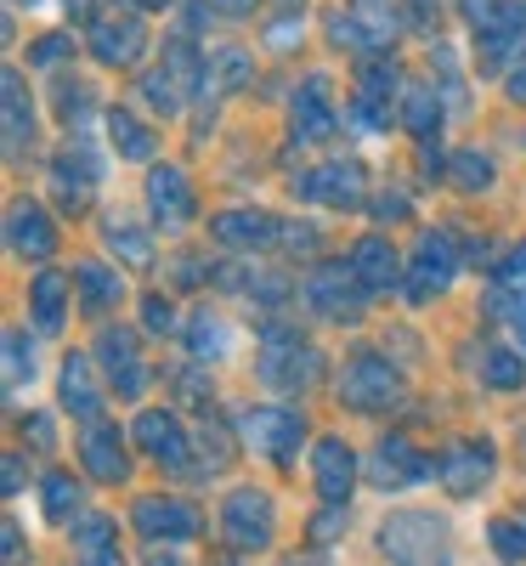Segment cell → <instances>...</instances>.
I'll return each mask as SVG.
<instances>
[{"label":"cell","mask_w":526,"mask_h":566,"mask_svg":"<svg viewBox=\"0 0 526 566\" xmlns=\"http://www.w3.org/2000/svg\"><path fill=\"white\" fill-rule=\"evenodd\" d=\"M63 408L80 413V419H97V408H103L97 380H91V363H85V357H69V363H63Z\"/></svg>","instance_id":"obj_29"},{"label":"cell","mask_w":526,"mask_h":566,"mask_svg":"<svg viewBox=\"0 0 526 566\" xmlns=\"http://www.w3.org/2000/svg\"><path fill=\"white\" fill-rule=\"evenodd\" d=\"M221 527H227V538H232L238 549H266L272 533H277V510H272L266 493L238 488V493H227V504H221Z\"/></svg>","instance_id":"obj_7"},{"label":"cell","mask_w":526,"mask_h":566,"mask_svg":"<svg viewBox=\"0 0 526 566\" xmlns=\"http://www.w3.org/2000/svg\"><path fill=\"white\" fill-rule=\"evenodd\" d=\"M148 205H154L159 227H187V221L199 216L193 181H187L181 165H154V170H148Z\"/></svg>","instance_id":"obj_12"},{"label":"cell","mask_w":526,"mask_h":566,"mask_svg":"<svg viewBox=\"0 0 526 566\" xmlns=\"http://www.w3.org/2000/svg\"><path fill=\"white\" fill-rule=\"evenodd\" d=\"M210 239L227 244V250H261V244L283 239V221L272 210H227V216L210 221Z\"/></svg>","instance_id":"obj_17"},{"label":"cell","mask_w":526,"mask_h":566,"mask_svg":"<svg viewBox=\"0 0 526 566\" xmlns=\"http://www.w3.org/2000/svg\"><path fill=\"white\" fill-rule=\"evenodd\" d=\"M402 397V380H397V368L386 357H374V352H357L346 368H340V402L351 408H391Z\"/></svg>","instance_id":"obj_5"},{"label":"cell","mask_w":526,"mask_h":566,"mask_svg":"<svg viewBox=\"0 0 526 566\" xmlns=\"http://www.w3.org/2000/svg\"><path fill=\"white\" fill-rule=\"evenodd\" d=\"M244 80H250V57L244 52H215L204 63V91L210 97H227V91H238Z\"/></svg>","instance_id":"obj_32"},{"label":"cell","mask_w":526,"mask_h":566,"mask_svg":"<svg viewBox=\"0 0 526 566\" xmlns=\"http://www.w3.org/2000/svg\"><path fill=\"white\" fill-rule=\"evenodd\" d=\"M509 97H515V103H526V63H520V69H515V80H509Z\"/></svg>","instance_id":"obj_50"},{"label":"cell","mask_w":526,"mask_h":566,"mask_svg":"<svg viewBox=\"0 0 526 566\" xmlns=\"http://www.w3.org/2000/svg\"><path fill=\"white\" fill-rule=\"evenodd\" d=\"M69 7V18H80V23H97V0H63Z\"/></svg>","instance_id":"obj_46"},{"label":"cell","mask_w":526,"mask_h":566,"mask_svg":"<svg viewBox=\"0 0 526 566\" xmlns=\"http://www.w3.org/2000/svg\"><path fill=\"white\" fill-rule=\"evenodd\" d=\"M487 306H493V317H509V328H515V340L526 346V290H520V295H493Z\"/></svg>","instance_id":"obj_39"},{"label":"cell","mask_w":526,"mask_h":566,"mask_svg":"<svg viewBox=\"0 0 526 566\" xmlns=\"http://www.w3.org/2000/svg\"><path fill=\"white\" fill-rule=\"evenodd\" d=\"M141 323H148V335H170V328H176L170 301L165 295H148V301H141Z\"/></svg>","instance_id":"obj_41"},{"label":"cell","mask_w":526,"mask_h":566,"mask_svg":"<svg viewBox=\"0 0 526 566\" xmlns=\"http://www.w3.org/2000/svg\"><path fill=\"white\" fill-rule=\"evenodd\" d=\"M290 130L295 142H328L340 130V114H334V91L323 74H306L301 91H295V108H290Z\"/></svg>","instance_id":"obj_11"},{"label":"cell","mask_w":526,"mask_h":566,"mask_svg":"<svg viewBox=\"0 0 526 566\" xmlns=\"http://www.w3.org/2000/svg\"><path fill=\"white\" fill-rule=\"evenodd\" d=\"M130 7H136V12H165L170 0H130Z\"/></svg>","instance_id":"obj_51"},{"label":"cell","mask_w":526,"mask_h":566,"mask_svg":"<svg viewBox=\"0 0 526 566\" xmlns=\"http://www.w3.org/2000/svg\"><path fill=\"white\" fill-rule=\"evenodd\" d=\"M148 566H181V560H176V555H159V549H154V555H148Z\"/></svg>","instance_id":"obj_52"},{"label":"cell","mask_w":526,"mask_h":566,"mask_svg":"<svg viewBox=\"0 0 526 566\" xmlns=\"http://www.w3.org/2000/svg\"><path fill=\"white\" fill-rule=\"evenodd\" d=\"M91 52L108 69H130L148 52V29H141V18H97L91 23Z\"/></svg>","instance_id":"obj_15"},{"label":"cell","mask_w":526,"mask_h":566,"mask_svg":"<svg viewBox=\"0 0 526 566\" xmlns=\"http://www.w3.org/2000/svg\"><path fill=\"white\" fill-rule=\"evenodd\" d=\"M97 363L108 368V380L119 386V397H141L148 374H141V352H136V335H130V328H103Z\"/></svg>","instance_id":"obj_19"},{"label":"cell","mask_w":526,"mask_h":566,"mask_svg":"<svg viewBox=\"0 0 526 566\" xmlns=\"http://www.w3.org/2000/svg\"><path fill=\"white\" fill-rule=\"evenodd\" d=\"M12 7H23V0H12ZM29 7H34V0H29Z\"/></svg>","instance_id":"obj_53"},{"label":"cell","mask_w":526,"mask_h":566,"mask_svg":"<svg viewBox=\"0 0 526 566\" xmlns=\"http://www.w3.org/2000/svg\"><path fill=\"white\" fill-rule=\"evenodd\" d=\"M459 272V250H453V232H424L419 250H413V277H408V301H430L442 295Z\"/></svg>","instance_id":"obj_10"},{"label":"cell","mask_w":526,"mask_h":566,"mask_svg":"<svg viewBox=\"0 0 526 566\" xmlns=\"http://www.w3.org/2000/svg\"><path fill=\"white\" fill-rule=\"evenodd\" d=\"M210 7H221L227 18H250V12H255V0H210Z\"/></svg>","instance_id":"obj_47"},{"label":"cell","mask_w":526,"mask_h":566,"mask_svg":"<svg viewBox=\"0 0 526 566\" xmlns=\"http://www.w3.org/2000/svg\"><path fill=\"white\" fill-rule=\"evenodd\" d=\"M23 380H34V346L23 328L7 335V391H23Z\"/></svg>","instance_id":"obj_37"},{"label":"cell","mask_w":526,"mask_h":566,"mask_svg":"<svg viewBox=\"0 0 526 566\" xmlns=\"http://www.w3.org/2000/svg\"><path fill=\"white\" fill-rule=\"evenodd\" d=\"M238 431H244V442L255 453H266L272 464H290L301 453V437H306V424L295 408H277V402H261V408H244L238 413Z\"/></svg>","instance_id":"obj_4"},{"label":"cell","mask_w":526,"mask_h":566,"mask_svg":"<svg viewBox=\"0 0 526 566\" xmlns=\"http://www.w3.org/2000/svg\"><path fill=\"white\" fill-rule=\"evenodd\" d=\"M74 549H80V566H125L108 515H85V522L74 527Z\"/></svg>","instance_id":"obj_25"},{"label":"cell","mask_w":526,"mask_h":566,"mask_svg":"<svg viewBox=\"0 0 526 566\" xmlns=\"http://www.w3.org/2000/svg\"><path fill=\"white\" fill-rule=\"evenodd\" d=\"M312 476H317V493H323L328 504H346L351 476H357V459H351V448H346L340 437H323V442L312 448Z\"/></svg>","instance_id":"obj_20"},{"label":"cell","mask_w":526,"mask_h":566,"mask_svg":"<svg viewBox=\"0 0 526 566\" xmlns=\"http://www.w3.org/2000/svg\"><path fill=\"white\" fill-rule=\"evenodd\" d=\"M74 283H80V306H85V312H108V306H119V295H125L119 272L103 266V261H80V266H74Z\"/></svg>","instance_id":"obj_27"},{"label":"cell","mask_w":526,"mask_h":566,"mask_svg":"<svg viewBox=\"0 0 526 566\" xmlns=\"http://www.w3.org/2000/svg\"><path fill=\"white\" fill-rule=\"evenodd\" d=\"M453 181L464 187V193H482V187L493 181V159L487 154H453Z\"/></svg>","instance_id":"obj_38"},{"label":"cell","mask_w":526,"mask_h":566,"mask_svg":"<svg viewBox=\"0 0 526 566\" xmlns=\"http://www.w3.org/2000/svg\"><path fill=\"white\" fill-rule=\"evenodd\" d=\"M7 493H23V459L18 453L7 459Z\"/></svg>","instance_id":"obj_48"},{"label":"cell","mask_w":526,"mask_h":566,"mask_svg":"<svg viewBox=\"0 0 526 566\" xmlns=\"http://www.w3.org/2000/svg\"><path fill=\"white\" fill-rule=\"evenodd\" d=\"M379 544L397 566H453V538L448 522H436L430 510H402L379 527Z\"/></svg>","instance_id":"obj_1"},{"label":"cell","mask_w":526,"mask_h":566,"mask_svg":"<svg viewBox=\"0 0 526 566\" xmlns=\"http://www.w3.org/2000/svg\"><path fill=\"white\" fill-rule=\"evenodd\" d=\"M402 125H408L419 142H430V130L442 125V97H436V80H413V85H408V97H402Z\"/></svg>","instance_id":"obj_28"},{"label":"cell","mask_w":526,"mask_h":566,"mask_svg":"<svg viewBox=\"0 0 526 566\" xmlns=\"http://www.w3.org/2000/svg\"><path fill=\"white\" fill-rule=\"evenodd\" d=\"M397 80H402L397 63H368V69H362V80H357V91H351V103H346V114H351L357 130H386V125H391Z\"/></svg>","instance_id":"obj_9"},{"label":"cell","mask_w":526,"mask_h":566,"mask_svg":"<svg viewBox=\"0 0 526 566\" xmlns=\"http://www.w3.org/2000/svg\"><path fill=\"white\" fill-rule=\"evenodd\" d=\"M130 437L141 442V453L159 459V464H187V431H181V419L170 408H141L136 424H130Z\"/></svg>","instance_id":"obj_16"},{"label":"cell","mask_w":526,"mask_h":566,"mask_svg":"<svg viewBox=\"0 0 526 566\" xmlns=\"http://www.w3.org/2000/svg\"><path fill=\"white\" fill-rule=\"evenodd\" d=\"M498 277H504V283H526V244H520V250H509V261L498 266Z\"/></svg>","instance_id":"obj_43"},{"label":"cell","mask_w":526,"mask_h":566,"mask_svg":"<svg viewBox=\"0 0 526 566\" xmlns=\"http://www.w3.org/2000/svg\"><path fill=\"white\" fill-rule=\"evenodd\" d=\"M295 193L323 205V210H357L362 193H368V176L357 159H334V165H317L306 176H295Z\"/></svg>","instance_id":"obj_6"},{"label":"cell","mask_w":526,"mask_h":566,"mask_svg":"<svg viewBox=\"0 0 526 566\" xmlns=\"http://www.w3.org/2000/svg\"><path fill=\"white\" fill-rule=\"evenodd\" d=\"M7 244H12V255L18 261H52L57 255V232H52V221H45V210L40 205H12V216H7Z\"/></svg>","instance_id":"obj_18"},{"label":"cell","mask_w":526,"mask_h":566,"mask_svg":"<svg viewBox=\"0 0 526 566\" xmlns=\"http://www.w3.org/2000/svg\"><path fill=\"white\" fill-rule=\"evenodd\" d=\"M402 210H408V199H402V193H386V199L374 205V216H379V221H397Z\"/></svg>","instance_id":"obj_45"},{"label":"cell","mask_w":526,"mask_h":566,"mask_svg":"<svg viewBox=\"0 0 526 566\" xmlns=\"http://www.w3.org/2000/svg\"><path fill=\"white\" fill-rule=\"evenodd\" d=\"M317 352L295 335V328H266L261 335V380L266 386H277V391H306L312 380H317Z\"/></svg>","instance_id":"obj_2"},{"label":"cell","mask_w":526,"mask_h":566,"mask_svg":"<svg viewBox=\"0 0 526 566\" xmlns=\"http://www.w3.org/2000/svg\"><path fill=\"white\" fill-rule=\"evenodd\" d=\"M351 266H357V277H362V290H391V283L402 277V255H397L386 239H362V244L351 250Z\"/></svg>","instance_id":"obj_24"},{"label":"cell","mask_w":526,"mask_h":566,"mask_svg":"<svg viewBox=\"0 0 526 566\" xmlns=\"http://www.w3.org/2000/svg\"><path fill=\"white\" fill-rule=\"evenodd\" d=\"M130 522L148 533V538H193L199 533V510H187L181 499H141L136 510H130Z\"/></svg>","instance_id":"obj_21"},{"label":"cell","mask_w":526,"mask_h":566,"mask_svg":"<svg viewBox=\"0 0 526 566\" xmlns=\"http://www.w3.org/2000/svg\"><path fill=\"white\" fill-rule=\"evenodd\" d=\"M108 142H114V148L125 154V159H154V130L148 125H141L136 114H108Z\"/></svg>","instance_id":"obj_31"},{"label":"cell","mask_w":526,"mask_h":566,"mask_svg":"<svg viewBox=\"0 0 526 566\" xmlns=\"http://www.w3.org/2000/svg\"><path fill=\"white\" fill-rule=\"evenodd\" d=\"M306 301H312L323 317H357V312H362V277H357V266H351V261H323V266H312Z\"/></svg>","instance_id":"obj_8"},{"label":"cell","mask_w":526,"mask_h":566,"mask_svg":"<svg viewBox=\"0 0 526 566\" xmlns=\"http://www.w3.org/2000/svg\"><path fill=\"white\" fill-rule=\"evenodd\" d=\"M63 301H69V277L63 272H40L29 306H34V323L45 328V335H57V328H63Z\"/></svg>","instance_id":"obj_30"},{"label":"cell","mask_w":526,"mask_h":566,"mask_svg":"<svg viewBox=\"0 0 526 566\" xmlns=\"http://www.w3.org/2000/svg\"><path fill=\"white\" fill-rule=\"evenodd\" d=\"M187 346H193V357H221L227 352V323L204 306V312H193V323H187Z\"/></svg>","instance_id":"obj_33"},{"label":"cell","mask_w":526,"mask_h":566,"mask_svg":"<svg viewBox=\"0 0 526 566\" xmlns=\"http://www.w3.org/2000/svg\"><path fill=\"white\" fill-rule=\"evenodd\" d=\"M29 142H34V103H29V91H23V74L7 69V154L23 159Z\"/></svg>","instance_id":"obj_26"},{"label":"cell","mask_w":526,"mask_h":566,"mask_svg":"<svg viewBox=\"0 0 526 566\" xmlns=\"http://www.w3.org/2000/svg\"><path fill=\"white\" fill-rule=\"evenodd\" d=\"M397 29H402L397 0H351L346 12H334V18H328L334 45H351V52H374V45H391Z\"/></svg>","instance_id":"obj_3"},{"label":"cell","mask_w":526,"mask_h":566,"mask_svg":"<svg viewBox=\"0 0 526 566\" xmlns=\"http://www.w3.org/2000/svg\"><path fill=\"white\" fill-rule=\"evenodd\" d=\"M482 380L493 391H515V386H526V363L515 352H482Z\"/></svg>","instance_id":"obj_34"},{"label":"cell","mask_w":526,"mask_h":566,"mask_svg":"<svg viewBox=\"0 0 526 566\" xmlns=\"http://www.w3.org/2000/svg\"><path fill=\"white\" fill-rule=\"evenodd\" d=\"M80 459L97 482H119L125 476V448H119V431L114 424H91L85 442H80Z\"/></svg>","instance_id":"obj_23"},{"label":"cell","mask_w":526,"mask_h":566,"mask_svg":"<svg viewBox=\"0 0 526 566\" xmlns=\"http://www.w3.org/2000/svg\"><path fill=\"white\" fill-rule=\"evenodd\" d=\"M430 470H436V464L419 459V453H413V442H402V437H386V442L374 448V459H368V476H374V488H386V493L424 482Z\"/></svg>","instance_id":"obj_14"},{"label":"cell","mask_w":526,"mask_h":566,"mask_svg":"<svg viewBox=\"0 0 526 566\" xmlns=\"http://www.w3.org/2000/svg\"><path fill=\"white\" fill-rule=\"evenodd\" d=\"M272 45H295V23H290V18L272 23Z\"/></svg>","instance_id":"obj_49"},{"label":"cell","mask_w":526,"mask_h":566,"mask_svg":"<svg viewBox=\"0 0 526 566\" xmlns=\"http://www.w3.org/2000/svg\"><path fill=\"white\" fill-rule=\"evenodd\" d=\"M459 12L475 40L493 34H526V0H459Z\"/></svg>","instance_id":"obj_22"},{"label":"cell","mask_w":526,"mask_h":566,"mask_svg":"<svg viewBox=\"0 0 526 566\" xmlns=\"http://www.w3.org/2000/svg\"><path fill=\"white\" fill-rule=\"evenodd\" d=\"M493 549H498L504 560H526V527L498 522V527H493Z\"/></svg>","instance_id":"obj_40"},{"label":"cell","mask_w":526,"mask_h":566,"mask_svg":"<svg viewBox=\"0 0 526 566\" xmlns=\"http://www.w3.org/2000/svg\"><path fill=\"white\" fill-rule=\"evenodd\" d=\"M34 437V448H52V419H45V413H29L23 419V442Z\"/></svg>","instance_id":"obj_42"},{"label":"cell","mask_w":526,"mask_h":566,"mask_svg":"<svg viewBox=\"0 0 526 566\" xmlns=\"http://www.w3.org/2000/svg\"><path fill=\"white\" fill-rule=\"evenodd\" d=\"M108 244H114L130 266H154V244H148V232L130 227V221H108Z\"/></svg>","instance_id":"obj_35"},{"label":"cell","mask_w":526,"mask_h":566,"mask_svg":"<svg viewBox=\"0 0 526 566\" xmlns=\"http://www.w3.org/2000/svg\"><path fill=\"white\" fill-rule=\"evenodd\" d=\"M436 476L448 493L470 499V493H482V482L493 476V442H453L442 459H436Z\"/></svg>","instance_id":"obj_13"},{"label":"cell","mask_w":526,"mask_h":566,"mask_svg":"<svg viewBox=\"0 0 526 566\" xmlns=\"http://www.w3.org/2000/svg\"><path fill=\"white\" fill-rule=\"evenodd\" d=\"M40 504H45V522H69L74 515V504H80V488H74V476H45V493H40Z\"/></svg>","instance_id":"obj_36"},{"label":"cell","mask_w":526,"mask_h":566,"mask_svg":"<svg viewBox=\"0 0 526 566\" xmlns=\"http://www.w3.org/2000/svg\"><path fill=\"white\" fill-rule=\"evenodd\" d=\"M63 52H69V40H40L34 52H29V63H57Z\"/></svg>","instance_id":"obj_44"}]
</instances>
